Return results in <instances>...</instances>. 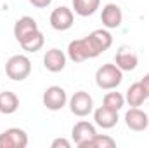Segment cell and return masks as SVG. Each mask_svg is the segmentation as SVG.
I'll list each match as a JSON object with an SVG mask.
<instances>
[{
  "label": "cell",
  "instance_id": "cell-9",
  "mask_svg": "<svg viewBox=\"0 0 149 148\" xmlns=\"http://www.w3.org/2000/svg\"><path fill=\"white\" fill-rule=\"evenodd\" d=\"M95 134H97V131H95L94 124H90L87 120H81V122L74 124L73 129H71V140H73L74 145L80 147V148L85 147V143L88 140H92Z\"/></svg>",
  "mask_w": 149,
  "mask_h": 148
},
{
  "label": "cell",
  "instance_id": "cell-16",
  "mask_svg": "<svg viewBox=\"0 0 149 148\" xmlns=\"http://www.w3.org/2000/svg\"><path fill=\"white\" fill-rule=\"evenodd\" d=\"M19 108V98L12 91H3L0 92V113L10 115Z\"/></svg>",
  "mask_w": 149,
  "mask_h": 148
},
{
  "label": "cell",
  "instance_id": "cell-2",
  "mask_svg": "<svg viewBox=\"0 0 149 148\" xmlns=\"http://www.w3.org/2000/svg\"><path fill=\"white\" fill-rule=\"evenodd\" d=\"M121 82H123V72H121L116 65H113V63L102 65V66L95 72V84H97V87L102 89V91L116 89Z\"/></svg>",
  "mask_w": 149,
  "mask_h": 148
},
{
  "label": "cell",
  "instance_id": "cell-15",
  "mask_svg": "<svg viewBox=\"0 0 149 148\" xmlns=\"http://www.w3.org/2000/svg\"><path fill=\"white\" fill-rule=\"evenodd\" d=\"M148 99V94L142 87L141 82H135L132 84L128 89H127V96H125V101L130 105V106H141L144 101Z\"/></svg>",
  "mask_w": 149,
  "mask_h": 148
},
{
  "label": "cell",
  "instance_id": "cell-1",
  "mask_svg": "<svg viewBox=\"0 0 149 148\" xmlns=\"http://www.w3.org/2000/svg\"><path fill=\"white\" fill-rule=\"evenodd\" d=\"M113 45V37L108 30H94L90 35L83 38L71 40L68 45V58L73 63H83L87 59H94L106 52Z\"/></svg>",
  "mask_w": 149,
  "mask_h": 148
},
{
  "label": "cell",
  "instance_id": "cell-10",
  "mask_svg": "<svg viewBox=\"0 0 149 148\" xmlns=\"http://www.w3.org/2000/svg\"><path fill=\"white\" fill-rule=\"evenodd\" d=\"M125 124H127L128 129L141 132V131H146L148 129L149 117H148V113L142 111L139 106H132L130 110L125 113Z\"/></svg>",
  "mask_w": 149,
  "mask_h": 148
},
{
  "label": "cell",
  "instance_id": "cell-21",
  "mask_svg": "<svg viewBox=\"0 0 149 148\" xmlns=\"http://www.w3.org/2000/svg\"><path fill=\"white\" fill-rule=\"evenodd\" d=\"M52 148H70L71 147V141H68V140H64V138H57V140H54L52 141Z\"/></svg>",
  "mask_w": 149,
  "mask_h": 148
},
{
  "label": "cell",
  "instance_id": "cell-8",
  "mask_svg": "<svg viewBox=\"0 0 149 148\" xmlns=\"http://www.w3.org/2000/svg\"><path fill=\"white\" fill-rule=\"evenodd\" d=\"M73 21H74V16H73V11L61 5L57 9L52 11L50 14V26L57 32H66L73 26Z\"/></svg>",
  "mask_w": 149,
  "mask_h": 148
},
{
  "label": "cell",
  "instance_id": "cell-19",
  "mask_svg": "<svg viewBox=\"0 0 149 148\" xmlns=\"http://www.w3.org/2000/svg\"><path fill=\"white\" fill-rule=\"evenodd\" d=\"M116 141L108 134H95L92 140H88L83 148H114Z\"/></svg>",
  "mask_w": 149,
  "mask_h": 148
},
{
  "label": "cell",
  "instance_id": "cell-20",
  "mask_svg": "<svg viewBox=\"0 0 149 148\" xmlns=\"http://www.w3.org/2000/svg\"><path fill=\"white\" fill-rule=\"evenodd\" d=\"M43 42H45L43 33L38 32V33H35L31 38H28L26 42H23V44H19V45H21L26 52H37V51H40V49L43 47Z\"/></svg>",
  "mask_w": 149,
  "mask_h": 148
},
{
  "label": "cell",
  "instance_id": "cell-4",
  "mask_svg": "<svg viewBox=\"0 0 149 148\" xmlns=\"http://www.w3.org/2000/svg\"><path fill=\"white\" fill-rule=\"evenodd\" d=\"M42 101H43V106L50 111H57L61 108L66 106L68 103V94L63 87L59 85H50L43 91V96H42Z\"/></svg>",
  "mask_w": 149,
  "mask_h": 148
},
{
  "label": "cell",
  "instance_id": "cell-18",
  "mask_svg": "<svg viewBox=\"0 0 149 148\" xmlns=\"http://www.w3.org/2000/svg\"><path fill=\"white\" fill-rule=\"evenodd\" d=\"M102 105H104L106 108H111V110H114V111H120L121 108H123V105H125V96L111 89V92H106V94H104Z\"/></svg>",
  "mask_w": 149,
  "mask_h": 148
},
{
  "label": "cell",
  "instance_id": "cell-17",
  "mask_svg": "<svg viewBox=\"0 0 149 148\" xmlns=\"http://www.w3.org/2000/svg\"><path fill=\"white\" fill-rule=\"evenodd\" d=\"M99 5H101V0H73L74 12L78 16H81V18L95 14V11L99 9Z\"/></svg>",
  "mask_w": 149,
  "mask_h": 148
},
{
  "label": "cell",
  "instance_id": "cell-5",
  "mask_svg": "<svg viewBox=\"0 0 149 148\" xmlns=\"http://www.w3.org/2000/svg\"><path fill=\"white\" fill-rule=\"evenodd\" d=\"M70 110L76 117H87L88 113L94 111V99L87 91H78L74 92L70 99Z\"/></svg>",
  "mask_w": 149,
  "mask_h": 148
},
{
  "label": "cell",
  "instance_id": "cell-23",
  "mask_svg": "<svg viewBox=\"0 0 149 148\" xmlns=\"http://www.w3.org/2000/svg\"><path fill=\"white\" fill-rule=\"evenodd\" d=\"M141 84H142V87H144V91H146V94H148V98H149V73L142 77Z\"/></svg>",
  "mask_w": 149,
  "mask_h": 148
},
{
  "label": "cell",
  "instance_id": "cell-3",
  "mask_svg": "<svg viewBox=\"0 0 149 148\" xmlns=\"http://www.w3.org/2000/svg\"><path fill=\"white\" fill-rule=\"evenodd\" d=\"M5 73L10 80H16V82H23L26 80L30 73H31V61L28 56L24 54H16V56H10L5 63Z\"/></svg>",
  "mask_w": 149,
  "mask_h": 148
},
{
  "label": "cell",
  "instance_id": "cell-11",
  "mask_svg": "<svg viewBox=\"0 0 149 148\" xmlns=\"http://www.w3.org/2000/svg\"><path fill=\"white\" fill-rule=\"evenodd\" d=\"M114 65L121 70V72H132L137 68L139 65V58L137 54L130 49V47H120V51L114 56Z\"/></svg>",
  "mask_w": 149,
  "mask_h": 148
},
{
  "label": "cell",
  "instance_id": "cell-7",
  "mask_svg": "<svg viewBox=\"0 0 149 148\" xmlns=\"http://www.w3.org/2000/svg\"><path fill=\"white\" fill-rule=\"evenodd\" d=\"M38 32H40V30H38V23L33 18H30V16L19 18V19L16 21V25H14V37H16V40H17L19 44L26 42L28 38H31L35 33H38Z\"/></svg>",
  "mask_w": 149,
  "mask_h": 148
},
{
  "label": "cell",
  "instance_id": "cell-14",
  "mask_svg": "<svg viewBox=\"0 0 149 148\" xmlns=\"http://www.w3.org/2000/svg\"><path fill=\"white\" fill-rule=\"evenodd\" d=\"M94 120L99 127L102 129H111L118 124V111L111 110V108H106L104 105L99 106L97 110H94Z\"/></svg>",
  "mask_w": 149,
  "mask_h": 148
},
{
  "label": "cell",
  "instance_id": "cell-22",
  "mask_svg": "<svg viewBox=\"0 0 149 148\" xmlns=\"http://www.w3.org/2000/svg\"><path fill=\"white\" fill-rule=\"evenodd\" d=\"M28 2L37 9H45V7H49L52 4V0H28Z\"/></svg>",
  "mask_w": 149,
  "mask_h": 148
},
{
  "label": "cell",
  "instance_id": "cell-13",
  "mask_svg": "<svg viewBox=\"0 0 149 148\" xmlns=\"http://www.w3.org/2000/svg\"><path fill=\"white\" fill-rule=\"evenodd\" d=\"M101 21L106 28H120L121 26V21H123V14H121V9L116 5V4H106L102 7V12H101Z\"/></svg>",
  "mask_w": 149,
  "mask_h": 148
},
{
  "label": "cell",
  "instance_id": "cell-6",
  "mask_svg": "<svg viewBox=\"0 0 149 148\" xmlns=\"http://www.w3.org/2000/svg\"><path fill=\"white\" fill-rule=\"evenodd\" d=\"M28 134L19 127H10L0 134V148H26Z\"/></svg>",
  "mask_w": 149,
  "mask_h": 148
},
{
  "label": "cell",
  "instance_id": "cell-12",
  "mask_svg": "<svg viewBox=\"0 0 149 148\" xmlns=\"http://www.w3.org/2000/svg\"><path fill=\"white\" fill-rule=\"evenodd\" d=\"M43 66L45 70L52 72V73H59L64 70L66 66V54L61 49H50L45 52L43 56Z\"/></svg>",
  "mask_w": 149,
  "mask_h": 148
}]
</instances>
